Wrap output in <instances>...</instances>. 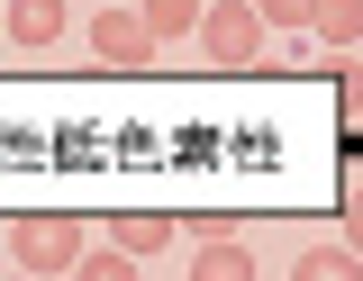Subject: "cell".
<instances>
[{
  "instance_id": "7a4b0ae2",
  "label": "cell",
  "mask_w": 363,
  "mask_h": 281,
  "mask_svg": "<svg viewBox=\"0 0 363 281\" xmlns=\"http://www.w3.org/2000/svg\"><path fill=\"white\" fill-rule=\"evenodd\" d=\"M200 46L218 55V64H255V55H264V18H255V0H209V9H200Z\"/></svg>"
},
{
  "instance_id": "7c38bea8",
  "label": "cell",
  "mask_w": 363,
  "mask_h": 281,
  "mask_svg": "<svg viewBox=\"0 0 363 281\" xmlns=\"http://www.w3.org/2000/svg\"><path fill=\"white\" fill-rule=\"evenodd\" d=\"M272 64H281V73H309V64H318V37H291V46L272 55Z\"/></svg>"
},
{
  "instance_id": "8fae6325",
  "label": "cell",
  "mask_w": 363,
  "mask_h": 281,
  "mask_svg": "<svg viewBox=\"0 0 363 281\" xmlns=\"http://www.w3.org/2000/svg\"><path fill=\"white\" fill-rule=\"evenodd\" d=\"M309 9H318V0H255L264 37H272V28H281V37H309Z\"/></svg>"
},
{
  "instance_id": "52a82bcc",
  "label": "cell",
  "mask_w": 363,
  "mask_h": 281,
  "mask_svg": "<svg viewBox=\"0 0 363 281\" xmlns=\"http://www.w3.org/2000/svg\"><path fill=\"white\" fill-rule=\"evenodd\" d=\"M309 37L327 55H336V46H363V0H318V9H309Z\"/></svg>"
},
{
  "instance_id": "30bf717a",
  "label": "cell",
  "mask_w": 363,
  "mask_h": 281,
  "mask_svg": "<svg viewBox=\"0 0 363 281\" xmlns=\"http://www.w3.org/2000/svg\"><path fill=\"white\" fill-rule=\"evenodd\" d=\"M64 281H136V263L118 254V245H91V254H82V263H73Z\"/></svg>"
},
{
  "instance_id": "ba28073f",
  "label": "cell",
  "mask_w": 363,
  "mask_h": 281,
  "mask_svg": "<svg viewBox=\"0 0 363 281\" xmlns=\"http://www.w3.org/2000/svg\"><path fill=\"white\" fill-rule=\"evenodd\" d=\"M191 281H255V254H245L236 236H218V245H200V263H191Z\"/></svg>"
},
{
  "instance_id": "9c48e42d",
  "label": "cell",
  "mask_w": 363,
  "mask_h": 281,
  "mask_svg": "<svg viewBox=\"0 0 363 281\" xmlns=\"http://www.w3.org/2000/svg\"><path fill=\"white\" fill-rule=\"evenodd\" d=\"M291 281H363V254H345V245H309V254L291 263Z\"/></svg>"
},
{
  "instance_id": "5b68a950",
  "label": "cell",
  "mask_w": 363,
  "mask_h": 281,
  "mask_svg": "<svg viewBox=\"0 0 363 281\" xmlns=\"http://www.w3.org/2000/svg\"><path fill=\"white\" fill-rule=\"evenodd\" d=\"M109 245H118L128 263H145V254L173 245V218H164V209H118V218H109Z\"/></svg>"
},
{
  "instance_id": "3957f363",
  "label": "cell",
  "mask_w": 363,
  "mask_h": 281,
  "mask_svg": "<svg viewBox=\"0 0 363 281\" xmlns=\"http://www.w3.org/2000/svg\"><path fill=\"white\" fill-rule=\"evenodd\" d=\"M91 55H100L109 73H136V64H155V37H145L136 9H100V18H91Z\"/></svg>"
},
{
  "instance_id": "8992f818",
  "label": "cell",
  "mask_w": 363,
  "mask_h": 281,
  "mask_svg": "<svg viewBox=\"0 0 363 281\" xmlns=\"http://www.w3.org/2000/svg\"><path fill=\"white\" fill-rule=\"evenodd\" d=\"M200 9H209V0H136V18H145V37H155V46L200 37Z\"/></svg>"
},
{
  "instance_id": "277c9868",
  "label": "cell",
  "mask_w": 363,
  "mask_h": 281,
  "mask_svg": "<svg viewBox=\"0 0 363 281\" xmlns=\"http://www.w3.org/2000/svg\"><path fill=\"white\" fill-rule=\"evenodd\" d=\"M64 28H73L64 0H9V9H0V37H9V46H55Z\"/></svg>"
},
{
  "instance_id": "4fadbf2b",
  "label": "cell",
  "mask_w": 363,
  "mask_h": 281,
  "mask_svg": "<svg viewBox=\"0 0 363 281\" xmlns=\"http://www.w3.org/2000/svg\"><path fill=\"white\" fill-rule=\"evenodd\" d=\"M345 254H363V182H354V209H345Z\"/></svg>"
},
{
  "instance_id": "6da1fadb",
  "label": "cell",
  "mask_w": 363,
  "mask_h": 281,
  "mask_svg": "<svg viewBox=\"0 0 363 281\" xmlns=\"http://www.w3.org/2000/svg\"><path fill=\"white\" fill-rule=\"evenodd\" d=\"M9 254H18V273H28V281H64V273L91 254V236H82L73 209H45V218H18V227H9Z\"/></svg>"
}]
</instances>
